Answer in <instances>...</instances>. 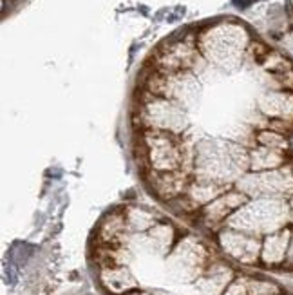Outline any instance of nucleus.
<instances>
[{
    "label": "nucleus",
    "instance_id": "obj_1",
    "mask_svg": "<svg viewBox=\"0 0 293 295\" xmlns=\"http://www.w3.org/2000/svg\"><path fill=\"white\" fill-rule=\"evenodd\" d=\"M146 152L148 160L152 163L154 170L165 174V172H178L183 167V150L178 141L170 138L168 134H160L154 132L146 138Z\"/></svg>",
    "mask_w": 293,
    "mask_h": 295
},
{
    "label": "nucleus",
    "instance_id": "obj_2",
    "mask_svg": "<svg viewBox=\"0 0 293 295\" xmlns=\"http://www.w3.org/2000/svg\"><path fill=\"white\" fill-rule=\"evenodd\" d=\"M170 263L176 274L185 279L203 276L204 264H206V250L204 246L194 239H185L178 244L174 250Z\"/></svg>",
    "mask_w": 293,
    "mask_h": 295
},
{
    "label": "nucleus",
    "instance_id": "obj_3",
    "mask_svg": "<svg viewBox=\"0 0 293 295\" xmlns=\"http://www.w3.org/2000/svg\"><path fill=\"white\" fill-rule=\"evenodd\" d=\"M217 243L224 256L239 263H252L257 257V243L248 236H244L241 230L224 228L219 232Z\"/></svg>",
    "mask_w": 293,
    "mask_h": 295
},
{
    "label": "nucleus",
    "instance_id": "obj_4",
    "mask_svg": "<svg viewBox=\"0 0 293 295\" xmlns=\"http://www.w3.org/2000/svg\"><path fill=\"white\" fill-rule=\"evenodd\" d=\"M242 203H244V196H242V194L226 192L204 206L203 218L208 225L226 223V219H228L234 212L239 210V206H241Z\"/></svg>",
    "mask_w": 293,
    "mask_h": 295
},
{
    "label": "nucleus",
    "instance_id": "obj_5",
    "mask_svg": "<svg viewBox=\"0 0 293 295\" xmlns=\"http://www.w3.org/2000/svg\"><path fill=\"white\" fill-rule=\"evenodd\" d=\"M100 281L109 292L112 294H128L130 290L136 288V281L134 277L130 276L123 264H118V266H103L102 274H100Z\"/></svg>",
    "mask_w": 293,
    "mask_h": 295
},
{
    "label": "nucleus",
    "instance_id": "obj_6",
    "mask_svg": "<svg viewBox=\"0 0 293 295\" xmlns=\"http://www.w3.org/2000/svg\"><path fill=\"white\" fill-rule=\"evenodd\" d=\"M232 282V270L224 264H212L198 281L201 292L206 295H221Z\"/></svg>",
    "mask_w": 293,
    "mask_h": 295
},
{
    "label": "nucleus",
    "instance_id": "obj_7",
    "mask_svg": "<svg viewBox=\"0 0 293 295\" xmlns=\"http://www.w3.org/2000/svg\"><path fill=\"white\" fill-rule=\"evenodd\" d=\"M125 221H127V228L130 230H146L154 226L152 216L143 210H132L125 214Z\"/></svg>",
    "mask_w": 293,
    "mask_h": 295
},
{
    "label": "nucleus",
    "instance_id": "obj_8",
    "mask_svg": "<svg viewBox=\"0 0 293 295\" xmlns=\"http://www.w3.org/2000/svg\"><path fill=\"white\" fill-rule=\"evenodd\" d=\"M150 239H152V243H156V246L160 250H166V248H170V244L174 241V230L166 225L152 226L150 228Z\"/></svg>",
    "mask_w": 293,
    "mask_h": 295
}]
</instances>
